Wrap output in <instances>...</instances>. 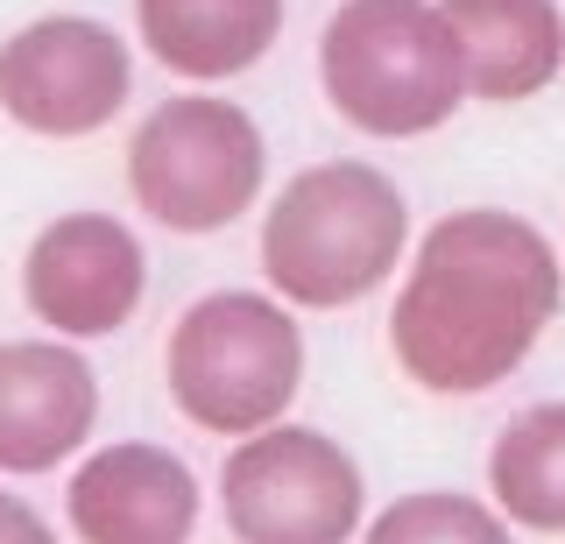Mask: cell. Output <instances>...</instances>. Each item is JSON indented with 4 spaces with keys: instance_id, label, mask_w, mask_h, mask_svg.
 <instances>
[{
    "instance_id": "obj_1",
    "label": "cell",
    "mask_w": 565,
    "mask_h": 544,
    "mask_svg": "<svg viewBox=\"0 0 565 544\" xmlns=\"http://www.w3.org/2000/svg\"><path fill=\"white\" fill-rule=\"evenodd\" d=\"M558 255L523 213L467 205L417 241L388 311L396 367L431 396H481L558 319Z\"/></svg>"
},
{
    "instance_id": "obj_2",
    "label": "cell",
    "mask_w": 565,
    "mask_h": 544,
    "mask_svg": "<svg viewBox=\"0 0 565 544\" xmlns=\"http://www.w3.org/2000/svg\"><path fill=\"white\" fill-rule=\"evenodd\" d=\"M411 248V205L375 163H311L269 199L262 220V276L282 290V305L340 311L361 305L396 276Z\"/></svg>"
},
{
    "instance_id": "obj_3",
    "label": "cell",
    "mask_w": 565,
    "mask_h": 544,
    "mask_svg": "<svg viewBox=\"0 0 565 544\" xmlns=\"http://www.w3.org/2000/svg\"><path fill=\"white\" fill-rule=\"evenodd\" d=\"M318 85L332 114L375 142L446 128L467 99V72L438 0H347L318 36Z\"/></svg>"
},
{
    "instance_id": "obj_4",
    "label": "cell",
    "mask_w": 565,
    "mask_h": 544,
    "mask_svg": "<svg viewBox=\"0 0 565 544\" xmlns=\"http://www.w3.org/2000/svg\"><path fill=\"white\" fill-rule=\"evenodd\" d=\"M170 403L199 431L247 438L276 425L305 390V332L262 290H212L170 326Z\"/></svg>"
},
{
    "instance_id": "obj_5",
    "label": "cell",
    "mask_w": 565,
    "mask_h": 544,
    "mask_svg": "<svg viewBox=\"0 0 565 544\" xmlns=\"http://www.w3.org/2000/svg\"><path fill=\"white\" fill-rule=\"evenodd\" d=\"M269 149L234 99L177 93L128 142V191L170 234H220L262 199Z\"/></svg>"
},
{
    "instance_id": "obj_6",
    "label": "cell",
    "mask_w": 565,
    "mask_h": 544,
    "mask_svg": "<svg viewBox=\"0 0 565 544\" xmlns=\"http://www.w3.org/2000/svg\"><path fill=\"white\" fill-rule=\"evenodd\" d=\"M367 481L340 438L311 425H262L226 452L220 516L241 544H347L361 531Z\"/></svg>"
},
{
    "instance_id": "obj_7",
    "label": "cell",
    "mask_w": 565,
    "mask_h": 544,
    "mask_svg": "<svg viewBox=\"0 0 565 544\" xmlns=\"http://www.w3.org/2000/svg\"><path fill=\"white\" fill-rule=\"evenodd\" d=\"M135 93L128 43L93 14H43L0 43V114L43 142H85L114 128Z\"/></svg>"
},
{
    "instance_id": "obj_8",
    "label": "cell",
    "mask_w": 565,
    "mask_h": 544,
    "mask_svg": "<svg viewBox=\"0 0 565 544\" xmlns=\"http://www.w3.org/2000/svg\"><path fill=\"white\" fill-rule=\"evenodd\" d=\"M149 290L141 241L114 213H57L22 255V305L57 340H106Z\"/></svg>"
},
{
    "instance_id": "obj_9",
    "label": "cell",
    "mask_w": 565,
    "mask_h": 544,
    "mask_svg": "<svg viewBox=\"0 0 565 544\" xmlns=\"http://www.w3.org/2000/svg\"><path fill=\"white\" fill-rule=\"evenodd\" d=\"M71 537L85 544H191L199 531V481L170 446L120 438L99 446L64 488Z\"/></svg>"
},
{
    "instance_id": "obj_10",
    "label": "cell",
    "mask_w": 565,
    "mask_h": 544,
    "mask_svg": "<svg viewBox=\"0 0 565 544\" xmlns=\"http://www.w3.org/2000/svg\"><path fill=\"white\" fill-rule=\"evenodd\" d=\"M99 425V375L64 340H0V473L64 467Z\"/></svg>"
},
{
    "instance_id": "obj_11",
    "label": "cell",
    "mask_w": 565,
    "mask_h": 544,
    "mask_svg": "<svg viewBox=\"0 0 565 544\" xmlns=\"http://www.w3.org/2000/svg\"><path fill=\"white\" fill-rule=\"evenodd\" d=\"M467 72V99H530L565 64V22L552 0H438Z\"/></svg>"
},
{
    "instance_id": "obj_12",
    "label": "cell",
    "mask_w": 565,
    "mask_h": 544,
    "mask_svg": "<svg viewBox=\"0 0 565 544\" xmlns=\"http://www.w3.org/2000/svg\"><path fill=\"white\" fill-rule=\"evenodd\" d=\"M135 29L163 72L220 85L269 57L282 36V0H135Z\"/></svg>"
},
{
    "instance_id": "obj_13",
    "label": "cell",
    "mask_w": 565,
    "mask_h": 544,
    "mask_svg": "<svg viewBox=\"0 0 565 544\" xmlns=\"http://www.w3.org/2000/svg\"><path fill=\"white\" fill-rule=\"evenodd\" d=\"M488 488L509 523L523 531H565V403L509 417L488 446Z\"/></svg>"
},
{
    "instance_id": "obj_14",
    "label": "cell",
    "mask_w": 565,
    "mask_h": 544,
    "mask_svg": "<svg viewBox=\"0 0 565 544\" xmlns=\"http://www.w3.org/2000/svg\"><path fill=\"white\" fill-rule=\"evenodd\" d=\"M367 544H516L509 523L488 502L452 495V488H424V495H396L367 523Z\"/></svg>"
},
{
    "instance_id": "obj_15",
    "label": "cell",
    "mask_w": 565,
    "mask_h": 544,
    "mask_svg": "<svg viewBox=\"0 0 565 544\" xmlns=\"http://www.w3.org/2000/svg\"><path fill=\"white\" fill-rule=\"evenodd\" d=\"M0 544H57V531L43 523V509H29L22 495L0 488Z\"/></svg>"
}]
</instances>
